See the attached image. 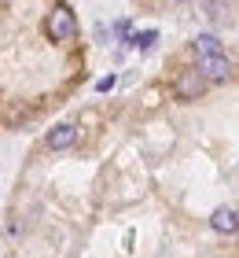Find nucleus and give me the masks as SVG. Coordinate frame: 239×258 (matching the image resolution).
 <instances>
[{
    "mask_svg": "<svg viewBox=\"0 0 239 258\" xmlns=\"http://www.w3.org/2000/svg\"><path fill=\"white\" fill-rule=\"evenodd\" d=\"M195 70L206 81H228L232 63H228V55H224V52H213V55H199V67Z\"/></svg>",
    "mask_w": 239,
    "mask_h": 258,
    "instance_id": "3",
    "label": "nucleus"
},
{
    "mask_svg": "<svg viewBox=\"0 0 239 258\" xmlns=\"http://www.w3.org/2000/svg\"><path fill=\"white\" fill-rule=\"evenodd\" d=\"M210 225H213V232L232 236V232H239V214L232 207H217V210H213V218H210Z\"/></svg>",
    "mask_w": 239,
    "mask_h": 258,
    "instance_id": "5",
    "label": "nucleus"
},
{
    "mask_svg": "<svg viewBox=\"0 0 239 258\" xmlns=\"http://www.w3.org/2000/svg\"><path fill=\"white\" fill-rule=\"evenodd\" d=\"M202 89H206V78H202L195 67H191V70H181V74H177V81H173L177 100H199Z\"/></svg>",
    "mask_w": 239,
    "mask_h": 258,
    "instance_id": "2",
    "label": "nucleus"
},
{
    "mask_svg": "<svg viewBox=\"0 0 239 258\" xmlns=\"http://www.w3.org/2000/svg\"><path fill=\"white\" fill-rule=\"evenodd\" d=\"M191 44H195V52H199V55H213V52H224V48H221V41L213 37V33H199V37L191 41Z\"/></svg>",
    "mask_w": 239,
    "mask_h": 258,
    "instance_id": "6",
    "label": "nucleus"
},
{
    "mask_svg": "<svg viewBox=\"0 0 239 258\" xmlns=\"http://www.w3.org/2000/svg\"><path fill=\"white\" fill-rule=\"evenodd\" d=\"M74 144H77V125H70V122L55 125L52 133H48V148H52V151H66Z\"/></svg>",
    "mask_w": 239,
    "mask_h": 258,
    "instance_id": "4",
    "label": "nucleus"
},
{
    "mask_svg": "<svg viewBox=\"0 0 239 258\" xmlns=\"http://www.w3.org/2000/svg\"><path fill=\"white\" fill-rule=\"evenodd\" d=\"M154 41H158V33H154V30H143V33H136V37H133V48H151Z\"/></svg>",
    "mask_w": 239,
    "mask_h": 258,
    "instance_id": "7",
    "label": "nucleus"
},
{
    "mask_svg": "<svg viewBox=\"0 0 239 258\" xmlns=\"http://www.w3.org/2000/svg\"><path fill=\"white\" fill-rule=\"evenodd\" d=\"M74 33H77V19H74L70 8H55L52 15H48V37H52V41L63 44V41L74 37Z\"/></svg>",
    "mask_w": 239,
    "mask_h": 258,
    "instance_id": "1",
    "label": "nucleus"
}]
</instances>
